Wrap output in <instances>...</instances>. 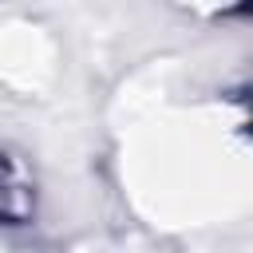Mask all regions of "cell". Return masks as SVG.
<instances>
[{
  "label": "cell",
  "instance_id": "cell-1",
  "mask_svg": "<svg viewBox=\"0 0 253 253\" xmlns=\"http://www.w3.org/2000/svg\"><path fill=\"white\" fill-rule=\"evenodd\" d=\"M32 213V186L16 170V162L0 150V225H20Z\"/></svg>",
  "mask_w": 253,
  "mask_h": 253
}]
</instances>
